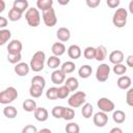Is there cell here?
I'll list each match as a JSON object with an SVG mask.
<instances>
[{
    "label": "cell",
    "mask_w": 133,
    "mask_h": 133,
    "mask_svg": "<svg viewBox=\"0 0 133 133\" xmlns=\"http://www.w3.org/2000/svg\"><path fill=\"white\" fill-rule=\"evenodd\" d=\"M45 60H46V54H45V52H43V51H36L32 55V57L30 59L29 65H30L31 71H33L35 73H38V72L43 71V69L45 66Z\"/></svg>",
    "instance_id": "1"
},
{
    "label": "cell",
    "mask_w": 133,
    "mask_h": 133,
    "mask_svg": "<svg viewBox=\"0 0 133 133\" xmlns=\"http://www.w3.org/2000/svg\"><path fill=\"white\" fill-rule=\"evenodd\" d=\"M18 90L14 86H8L0 92V103L3 105L10 104L18 98Z\"/></svg>",
    "instance_id": "2"
},
{
    "label": "cell",
    "mask_w": 133,
    "mask_h": 133,
    "mask_svg": "<svg viewBox=\"0 0 133 133\" xmlns=\"http://www.w3.org/2000/svg\"><path fill=\"white\" fill-rule=\"evenodd\" d=\"M127 18H128V11L126 8H117L112 17V23L116 28H123L127 24Z\"/></svg>",
    "instance_id": "3"
},
{
    "label": "cell",
    "mask_w": 133,
    "mask_h": 133,
    "mask_svg": "<svg viewBox=\"0 0 133 133\" xmlns=\"http://www.w3.org/2000/svg\"><path fill=\"white\" fill-rule=\"evenodd\" d=\"M25 19L30 27H37L41 23V15L37 8L29 7L25 12Z\"/></svg>",
    "instance_id": "4"
},
{
    "label": "cell",
    "mask_w": 133,
    "mask_h": 133,
    "mask_svg": "<svg viewBox=\"0 0 133 133\" xmlns=\"http://www.w3.org/2000/svg\"><path fill=\"white\" fill-rule=\"evenodd\" d=\"M86 101V94L84 91H76L74 92L68 100V104L71 108H78L85 104Z\"/></svg>",
    "instance_id": "5"
},
{
    "label": "cell",
    "mask_w": 133,
    "mask_h": 133,
    "mask_svg": "<svg viewBox=\"0 0 133 133\" xmlns=\"http://www.w3.org/2000/svg\"><path fill=\"white\" fill-rule=\"evenodd\" d=\"M42 18L47 27H53L57 24V17H56V14H55V10L53 7L43 11Z\"/></svg>",
    "instance_id": "6"
},
{
    "label": "cell",
    "mask_w": 133,
    "mask_h": 133,
    "mask_svg": "<svg viewBox=\"0 0 133 133\" xmlns=\"http://www.w3.org/2000/svg\"><path fill=\"white\" fill-rule=\"evenodd\" d=\"M110 66L107 63H101L96 71V79L99 82H105L108 80L109 75H110Z\"/></svg>",
    "instance_id": "7"
},
{
    "label": "cell",
    "mask_w": 133,
    "mask_h": 133,
    "mask_svg": "<svg viewBox=\"0 0 133 133\" xmlns=\"http://www.w3.org/2000/svg\"><path fill=\"white\" fill-rule=\"evenodd\" d=\"M97 106L98 108L100 109V111H103L105 113H109V112H112L114 111V108H115V104L108 98H100L97 102Z\"/></svg>",
    "instance_id": "8"
},
{
    "label": "cell",
    "mask_w": 133,
    "mask_h": 133,
    "mask_svg": "<svg viewBox=\"0 0 133 133\" xmlns=\"http://www.w3.org/2000/svg\"><path fill=\"white\" fill-rule=\"evenodd\" d=\"M92 121H94V124L96 127L102 128V127H105L107 125L108 115H107V113H105L103 111H99V112L95 113V115L92 116Z\"/></svg>",
    "instance_id": "9"
},
{
    "label": "cell",
    "mask_w": 133,
    "mask_h": 133,
    "mask_svg": "<svg viewBox=\"0 0 133 133\" xmlns=\"http://www.w3.org/2000/svg\"><path fill=\"white\" fill-rule=\"evenodd\" d=\"M23 45L19 39H12L7 45V54H21Z\"/></svg>",
    "instance_id": "10"
},
{
    "label": "cell",
    "mask_w": 133,
    "mask_h": 133,
    "mask_svg": "<svg viewBox=\"0 0 133 133\" xmlns=\"http://www.w3.org/2000/svg\"><path fill=\"white\" fill-rule=\"evenodd\" d=\"M51 81L56 85H60L65 81V74L61 70H54L51 74Z\"/></svg>",
    "instance_id": "11"
},
{
    "label": "cell",
    "mask_w": 133,
    "mask_h": 133,
    "mask_svg": "<svg viewBox=\"0 0 133 133\" xmlns=\"http://www.w3.org/2000/svg\"><path fill=\"white\" fill-rule=\"evenodd\" d=\"M125 56L121 50H114L109 54V61L113 64H119L124 61Z\"/></svg>",
    "instance_id": "12"
},
{
    "label": "cell",
    "mask_w": 133,
    "mask_h": 133,
    "mask_svg": "<svg viewBox=\"0 0 133 133\" xmlns=\"http://www.w3.org/2000/svg\"><path fill=\"white\" fill-rule=\"evenodd\" d=\"M30 65L27 64L26 62H20L18 64L15 65V73L20 76V77H24V76H27L29 71H30Z\"/></svg>",
    "instance_id": "13"
},
{
    "label": "cell",
    "mask_w": 133,
    "mask_h": 133,
    "mask_svg": "<svg viewBox=\"0 0 133 133\" xmlns=\"http://www.w3.org/2000/svg\"><path fill=\"white\" fill-rule=\"evenodd\" d=\"M68 55L71 59H74V60L80 58V56L82 55L81 48L78 45H71L68 48Z\"/></svg>",
    "instance_id": "14"
},
{
    "label": "cell",
    "mask_w": 133,
    "mask_h": 133,
    "mask_svg": "<svg viewBox=\"0 0 133 133\" xmlns=\"http://www.w3.org/2000/svg\"><path fill=\"white\" fill-rule=\"evenodd\" d=\"M33 113L35 119L38 122H46L49 117V112L45 107H37Z\"/></svg>",
    "instance_id": "15"
},
{
    "label": "cell",
    "mask_w": 133,
    "mask_h": 133,
    "mask_svg": "<svg viewBox=\"0 0 133 133\" xmlns=\"http://www.w3.org/2000/svg\"><path fill=\"white\" fill-rule=\"evenodd\" d=\"M131 83H132L131 78L129 76H126V75L125 76H121L116 81V84H117L118 88L124 89V90H126V89L128 90L131 87Z\"/></svg>",
    "instance_id": "16"
},
{
    "label": "cell",
    "mask_w": 133,
    "mask_h": 133,
    "mask_svg": "<svg viewBox=\"0 0 133 133\" xmlns=\"http://www.w3.org/2000/svg\"><path fill=\"white\" fill-rule=\"evenodd\" d=\"M56 36L60 42H68L71 38V31L66 27H60L56 31Z\"/></svg>",
    "instance_id": "17"
},
{
    "label": "cell",
    "mask_w": 133,
    "mask_h": 133,
    "mask_svg": "<svg viewBox=\"0 0 133 133\" xmlns=\"http://www.w3.org/2000/svg\"><path fill=\"white\" fill-rule=\"evenodd\" d=\"M51 51L53 53V55L55 56H61L64 54L65 52V46L63 45V43L61 42H56L52 45V48H51Z\"/></svg>",
    "instance_id": "18"
},
{
    "label": "cell",
    "mask_w": 133,
    "mask_h": 133,
    "mask_svg": "<svg viewBox=\"0 0 133 133\" xmlns=\"http://www.w3.org/2000/svg\"><path fill=\"white\" fill-rule=\"evenodd\" d=\"M29 6V3L27 0H15L14 3H12V8L19 10L20 12H24L25 10L27 11L28 10V7Z\"/></svg>",
    "instance_id": "19"
},
{
    "label": "cell",
    "mask_w": 133,
    "mask_h": 133,
    "mask_svg": "<svg viewBox=\"0 0 133 133\" xmlns=\"http://www.w3.org/2000/svg\"><path fill=\"white\" fill-rule=\"evenodd\" d=\"M91 73H92V68L89 64H83L78 70V75L82 79H87L88 77H90Z\"/></svg>",
    "instance_id": "20"
},
{
    "label": "cell",
    "mask_w": 133,
    "mask_h": 133,
    "mask_svg": "<svg viewBox=\"0 0 133 133\" xmlns=\"http://www.w3.org/2000/svg\"><path fill=\"white\" fill-rule=\"evenodd\" d=\"M107 57V49L105 46L100 45L96 48V60L98 61H103Z\"/></svg>",
    "instance_id": "21"
},
{
    "label": "cell",
    "mask_w": 133,
    "mask_h": 133,
    "mask_svg": "<svg viewBox=\"0 0 133 133\" xmlns=\"http://www.w3.org/2000/svg\"><path fill=\"white\" fill-rule=\"evenodd\" d=\"M22 107H23V109H24L25 111H27V112H34L35 109L37 108L36 102H35L34 100H32V99H26V100L23 102Z\"/></svg>",
    "instance_id": "22"
},
{
    "label": "cell",
    "mask_w": 133,
    "mask_h": 133,
    "mask_svg": "<svg viewBox=\"0 0 133 133\" xmlns=\"http://www.w3.org/2000/svg\"><path fill=\"white\" fill-rule=\"evenodd\" d=\"M94 113V107L90 103H85L81 108V114L84 118H90Z\"/></svg>",
    "instance_id": "23"
},
{
    "label": "cell",
    "mask_w": 133,
    "mask_h": 133,
    "mask_svg": "<svg viewBox=\"0 0 133 133\" xmlns=\"http://www.w3.org/2000/svg\"><path fill=\"white\" fill-rule=\"evenodd\" d=\"M3 114L7 118H15L18 115V110L16 107H14L11 105H7L3 108Z\"/></svg>",
    "instance_id": "24"
},
{
    "label": "cell",
    "mask_w": 133,
    "mask_h": 133,
    "mask_svg": "<svg viewBox=\"0 0 133 133\" xmlns=\"http://www.w3.org/2000/svg\"><path fill=\"white\" fill-rule=\"evenodd\" d=\"M60 64H61L60 58L58 56H55V55L50 56L48 58V60H47V65L50 69H53V70H57V68L60 66Z\"/></svg>",
    "instance_id": "25"
},
{
    "label": "cell",
    "mask_w": 133,
    "mask_h": 133,
    "mask_svg": "<svg viewBox=\"0 0 133 133\" xmlns=\"http://www.w3.org/2000/svg\"><path fill=\"white\" fill-rule=\"evenodd\" d=\"M64 85H66L71 91H76L78 89V87H79V82H78L77 78H75V77H69L64 81Z\"/></svg>",
    "instance_id": "26"
},
{
    "label": "cell",
    "mask_w": 133,
    "mask_h": 133,
    "mask_svg": "<svg viewBox=\"0 0 133 133\" xmlns=\"http://www.w3.org/2000/svg\"><path fill=\"white\" fill-rule=\"evenodd\" d=\"M112 119L116 124H123L126 121V113L123 110H114L112 113Z\"/></svg>",
    "instance_id": "27"
},
{
    "label": "cell",
    "mask_w": 133,
    "mask_h": 133,
    "mask_svg": "<svg viewBox=\"0 0 133 133\" xmlns=\"http://www.w3.org/2000/svg\"><path fill=\"white\" fill-rule=\"evenodd\" d=\"M52 5H53V0H37L36 1V7L37 9H41L42 11H45L51 8Z\"/></svg>",
    "instance_id": "28"
},
{
    "label": "cell",
    "mask_w": 133,
    "mask_h": 133,
    "mask_svg": "<svg viewBox=\"0 0 133 133\" xmlns=\"http://www.w3.org/2000/svg\"><path fill=\"white\" fill-rule=\"evenodd\" d=\"M11 37V32L8 29H0V45H5Z\"/></svg>",
    "instance_id": "29"
},
{
    "label": "cell",
    "mask_w": 133,
    "mask_h": 133,
    "mask_svg": "<svg viewBox=\"0 0 133 133\" xmlns=\"http://www.w3.org/2000/svg\"><path fill=\"white\" fill-rule=\"evenodd\" d=\"M75 69H76V65H75V63H74L73 61H65V62H63V63L61 64V66H60V70H61L65 75L73 73V72L75 71Z\"/></svg>",
    "instance_id": "30"
},
{
    "label": "cell",
    "mask_w": 133,
    "mask_h": 133,
    "mask_svg": "<svg viewBox=\"0 0 133 133\" xmlns=\"http://www.w3.org/2000/svg\"><path fill=\"white\" fill-rule=\"evenodd\" d=\"M43 91H44V88L37 86V85H30L29 87V95L32 97V98H39L42 95H43Z\"/></svg>",
    "instance_id": "31"
},
{
    "label": "cell",
    "mask_w": 133,
    "mask_h": 133,
    "mask_svg": "<svg viewBox=\"0 0 133 133\" xmlns=\"http://www.w3.org/2000/svg\"><path fill=\"white\" fill-rule=\"evenodd\" d=\"M46 97L48 100H57L58 99V87H49L46 91Z\"/></svg>",
    "instance_id": "32"
},
{
    "label": "cell",
    "mask_w": 133,
    "mask_h": 133,
    "mask_svg": "<svg viewBox=\"0 0 133 133\" xmlns=\"http://www.w3.org/2000/svg\"><path fill=\"white\" fill-rule=\"evenodd\" d=\"M83 56L84 58L90 60V59H95L96 58V48L89 46V47H86L83 51Z\"/></svg>",
    "instance_id": "33"
},
{
    "label": "cell",
    "mask_w": 133,
    "mask_h": 133,
    "mask_svg": "<svg viewBox=\"0 0 133 133\" xmlns=\"http://www.w3.org/2000/svg\"><path fill=\"white\" fill-rule=\"evenodd\" d=\"M66 133H79L80 132V127L77 123L75 122H70L69 124H66L65 128H64Z\"/></svg>",
    "instance_id": "34"
},
{
    "label": "cell",
    "mask_w": 133,
    "mask_h": 133,
    "mask_svg": "<svg viewBox=\"0 0 133 133\" xmlns=\"http://www.w3.org/2000/svg\"><path fill=\"white\" fill-rule=\"evenodd\" d=\"M22 12H20L19 10L15 9V8H10L9 11H8V20L12 21V22H16V21H19L21 18H22Z\"/></svg>",
    "instance_id": "35"
},
{
    "label": "cell",
    "mask_w": 133,
    "mask_h": 133,
    "mask_svg": "<svg viewBox=\"0 0 133 133\" xmlns=\"http://www.w3.org/2000/svg\"><path fill=\"white\" fill-rule=\"evenodd\" d=\"M64 109H65L64 106H60V105L55 106V107H53V109H52V111H51V114H52L55 118H62Z\"/></svg>",
    "instance_id": "36"
},
{
    "label": "cell",
    "mask_w": 133,
    "mask_h": 133,
    "mask_svg": "<svg viewBox=\"0 0 133 133\" xmlns=\"http://www.w3.org/2000/svg\"><path fill=\"white\" fill-rule=\"evenodd\" d=\"M31 84L32 85H37L42 88H45L46 86V80L43 76H39V75H36L34 76L32 79H31Z\"/></svg>",
    "instance_id": "37"
},
{
    "label": "cell",
    "mask_w": 133,
    "mask_h": 133,
    "mask_svg": "<svg viewBox=\"0 0 133 133\" xmlns=\"http://www.w3.org/2000/svg\"><path fill=\"white\" fill-rule=\"evenodd\" d=\"M71 90L66 85H61L58 87V99H65L69 97Z\"/></svg>",
    "instance_id": "38"
},
{
    "label": "cell",
    "mask_w": 133,
    "mask_h": 133,
    "mask_svg": "<svg viewBox=\"0 0 133 133\" xmlns=\"http://www.w3.org/2000/svg\"><path fill=\"white\" fill-rule=\"evenodd\" d=\"M113 73L115 75H121V76H124V74L127 72V66L123 63H119V64H114L113 69H112Z\"/></svg>",
    "instance_id": "39"
},
{
    "label": "cell",
    "mask_w": 133,
    "mask_h": 133,
    "mask_svg": "<svg viewBox=\"0 0 133 133\" xmlns=\"http://www.w3.org/2000/svg\"><path fill=\"white\" fill-rule=\"evenodd\" d=\"M74 117H75V110H74V108L65 107L62 118H63L64 121H72Z\"/></svg>",
    "instance_id": "40"
},
{
    "label": "cell",
    "mask_w": 133,
    "mask_h": 133,
    "mask_svg": "<svg viewBox=\"0 0 133 133\" xmlns=\"http://www.w3.org/2000/svg\"><path fill=\"white\" fill-rule=\"evenodd\" d=\"M22 55L21 54H7V60L8 62L12 64H18L21 62Z\"/></svg>",
    "instance_id": "41"
},
{
    "label": "cell",
    "mask_w": 133,
    "mask_h": 133,
    "mask_svg": "<svg viewBox=\"0 0 133 133\" xmlns=\"http://www.w3.org/2000/svg\"><path fill=\"white\" fill-rule=\"evenodd\" d=\"M126 103L133 107V87H130L126 92Z\"/></svg>",
    "instance_id": "42"
},
{
    "label": "cell",
    "mask_w": 133,
    "mask_h": 133,
    "mask_svg": "<svg viewBox=\"0 0 133 133\" xmlns=\"http://www.w3.org/2000/svg\"><path fill=\"white\" fill-rule=\"evenodd\" d=\"M37 132H38V130L36 129L35 126H33V125H26L22 129L21 133H37Z\"/></svg>",
    "instance_id": "43"
},
{
    "label": "cell",
    "mask_w": 133,
    "mask_h": 133,
    "mask_svg": "<svg viewBox=\"0 0 133 133\" xmlns=\"http://www.w3.org/2000/svg\"><path fill=\"white\" fill-rule=\"evenodd\" d=\"M101 3V0H86V5L90 8H96Z\"/></svg>",
    "instance_id": "44"
},
{
    "label": "cell",
    "mask_w": 133,
    "mask_h": 133,
    "mask_svg": "<svg viewBox=\"0 0 133 133\" xmlns=\"http://www.w3.org/2000/svg\"><path fill=\"white\" fill-rule=\"evenodd\" d=\"M121 1L119 0H107L106 1V4L110 7V8H116L118 5H119Z\"/></svg>",
    "instance_id": "45"
},
{
    "label": "cell",
    "mask_w": 133,
    "mask_h": 133,
    "mask_svg": "<svg viewBox=\"0 0 133 133\" xmlns=\"http://www.w3.org/2000/svg\"><path fill=\"white\" fill-rule=\"evenodd\" d=\"M8 20L5 17H0V28L1 29H5V27L7 26Z\"/></svg>",
    "instance_id": "46"
},
{
    "label": "cell",
    "mask_w": 133,
    "mask_h": 133,
    "mask_svg": "<svg viewBox=\"0 0 133 133\" xmlns=\"http://www.w3.org/2000/svg\"><path fill=\"white\" fill-rule=\"evenodd\" d=\"M126 63H127L128 66H130V68L133 69V55H129L126 58Z\"/></svg>",
    "instance_id": "47"
},
{
    "label": "cell",
    "mask_w": 133,
    "mask_h": 133,
    "mask_svg": "<svg viewBox=\"0 0 133 133\" xmlns=\"http://www.w3.org/2000/svg\"><path fill=\"white\" fill-rule=\"evenodd\" d=\"M109 133H124V132H123V130H122L121 128L114 127V128H112V129L109 131Z\"/></svg>",
    "instance_id": "48"
},
{
    "label": "cell",
    "mask_w": 133,
    "mask_h": 133,
    "mask_svg": "<svg viewBox=\"0 0 133 133\" xmlns=\"http://www.w3.org/2000/svg\"><path fill=\"white\" fill-rule=\"evenodd\" d=\"M4 9H5V2L4 0H0V12H3Z\"/></svg>",
    "instance_id": "49"
},
{
    "label": "cell",
    "mask_w": 133,
    "mask_h": 133,
    "mask_svg": "<svg viewBox=\"0 0 133 133\" xmlns=\"http://www.w3.org/2000/svg\"><path fill=\"white\" fill-rule=\"evenodd\" d=\"M37 133H52V131L50 129H48V128H43V129L38 130Z\"/></svg>",
    "instance_id": "50"
},
{
    "label": "cell",
    "mask_w": 133,
    "mask_h": 133,
    "mask_svg": "<svg viewBox=\"0 0 133 133\" xmlns=\"http://www.w3.org/2000/svg\"><path fill=\"white\" fill-rule=\"evenodd\" d=\"M128 8H129V11L133 15V0H131L130 1V3H129V6H128Z\"/></svg>",
    "instance_id": "51"
},
{
    "label": "cell",
    "mask_w": 133,
    "mask_h": 133,
    "mask_svg": "<svg viewBox=\"0 0 133 133\" xmlns=\"http://www.w3.org/2000/svg\"><path fill=\"white\" fill-rule=\"evenodd\" d=\"M58 3L61 4V5H66L69 3V0H66V1H58Z\"/></svg>",
    "instance_id": "52"
}]
</instances>
